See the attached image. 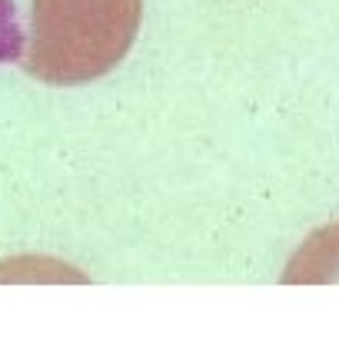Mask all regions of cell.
<instances>
[{
	"instance_id": "6da1fadb",
	"label": "cell",
	"mask_w": 339,
	"mask_h": 358,
	"mask_svg": "<svg viewBox=\"0 0 339 358\" xmlns=\"http://www.w3.org/2000/svg\"><path fill=\"white\" fill-rule=\"evenodd\" d=\"M137 27L140 0H34L20 64L40 83H87L123 60Z\"/></svg>"
}]
</instances>
